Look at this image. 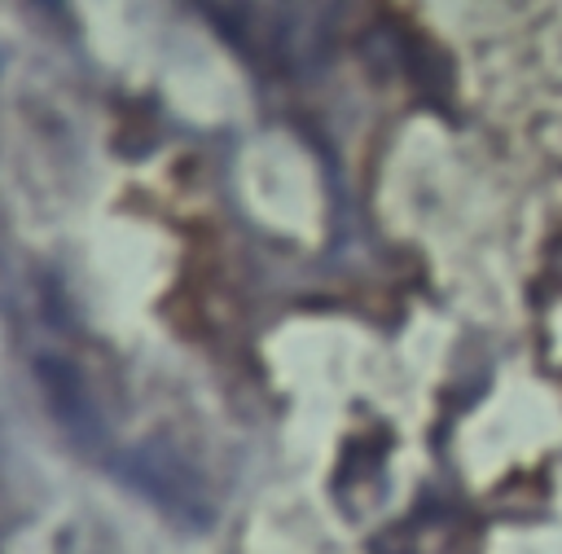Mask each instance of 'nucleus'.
I'll return each instance as SVG.
<instances>
[{
	"mask_svg": "<svg viewBox=\"0 0 562 554\" xmlns=\"http://www.w3.org/2000/svg\"><path fill=\"white\" fill-rule=\"evenodd\" d=\"M114 475H119L127 488L145 492L154 506H162V510H167L171 519H180L184 528H206V523H211V501H206L198 475H193L176 453H167L162 444H145V448L123 453L119 466H114Z\"/></svg>",
	"mask_w": 562,
	"mask_h": 554,
	"instance_id": "1",
	"label": "nucleus"
},
{
	"mask_svg": "<svg viewBox=\"0 0 562 554\" xmlns=\"http://www.w3.org/2000/svg\"><path fill=\"white\" fill-rule=\"evenodd\" d=\"M35 378H40V387H44V400H48L53 418H57L75 440L88 444V440L97 435V409H92V400H88V391H83L75 365H70V361H57V356H40V361H35Z\"/></svg>",
	"mask_w": 562,
	"mask_h": 554,
	"instance_id": "2",
	"label": "nucleus"
},
{
	"mask_svg": "<svg viewBox=\"0 0 562 554\" xmlns=\"http://www.w3.org/2000/svg\"><path fill=\"white\" fill-rule=\"evenodd\" d=\"M202 9H206V18L224 31V35H241V26L250 22V4L246 0H202Z\"/></svg>",
	"mask_w": 562,
	"mask_h": 554,
	"instance_id": "3",
	"label": "nucleus"
}]
</instances>
